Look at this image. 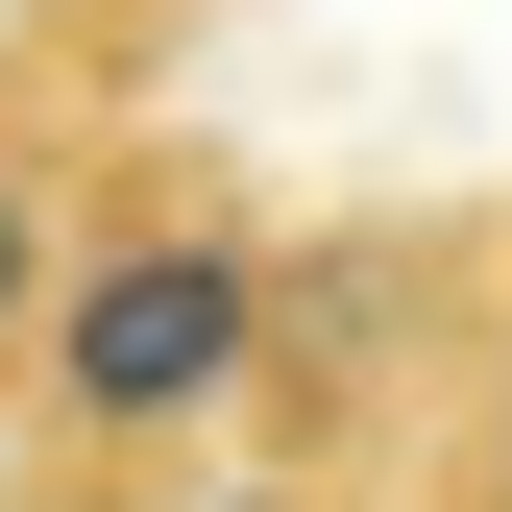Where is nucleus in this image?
<instances>
[{"label": "nucleus", "instance_id": "3", "mask_svg": "<svg viewBox=\"0 0 512 512\" xmlns=\"http://www.w3.org/2000/svg\"><path fill=\"white\" fill-rule=\"evenodd\" d=\"M25 317H49V196H25V147H0V391H25Z\"/></svg>", "mask_w": 512, "mask_h": 512}, {"label": "nucleus", "instance_id": "1", "mask_svg": "<svg viewBox=\"0 0 512 512\" xmlns=\"http://www.w3.org/2000/svg\"><path fill=\"white\" fill-rule=\"evenodd\" d=\"M269 293L293 244L220 196V171H98V220H49V317H25V391L74 464H171L196 415H244V366H269Z\"/></svg>", "mask_w": 512, "mask_h": 512}, {"label": "nucleus", "instance_id": "2", "mask_svg": "<svg viewBox=\"0 0 512 512\" xmlns=\"http://www.w3.org/2000/svg\"><path fill=\"white\" fill-rule=\"evenodd\" d=\"M464 488L512 512V269H488V317H464Z\"/></svg>", "mask_w": 512, "mask_h": 512}, {"label": "nucleus", "instance_id": "4", "mask_svg": "<svg viewBox=\"0 0 512 512\" xmlns=\"http://www.w3.org/2000/svg\"><path fill=\"white\" fill-rule=\"evenodd\" d=\"M244 512H293V488H244Z\"/></svg>", "mask_w": 512, "mask_h": 512}]
</instances>
